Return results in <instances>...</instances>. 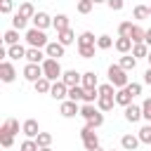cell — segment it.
I'll use <instances>...</instances> for the list:
<instances>
[{
    "label": "cell",
    "instance_id": "1",
    "mask_svg": "<svg viewBox=\"0 0 151 151\" xmlns=\"http://www.w3.org/2000/svg\"><path fill=\"white\" fill-rule=\"evenodd\" d=\"M80 116L85 118V125L92 127V130H97V127L104 125V113L97 109V104H83L80 106Z\"/></svg>",
    "mask_w": 151,
    "mask_h": 151
},
{
    "label": "cell",
    "instance_id": "2",
    "mask_svg": "<svg viewBox=\"0 0 151 151\" xmlns=\"http://www.w3.org/2000/svg\"><path fill=\"white\" fill-rule=\"evenodd\" d=\"M109 83H111L116 90L127 87V85H130V80H127V71L120 68V64H111V66H109Z\"/></svg>",
    "mask_w": 151,
    "mask_h": 151
},
{
    "label": "cell",
    "instance_id": "3",
    "mask_svg": "<svg viewBox=\"0 0 151 151\" xmlns=\"http://www.w3.org/2000/svg\"><path fill=\"white\" fill-rule=\"evenodd\" d=\"M40 66H42V73H45V78H47V80H52V83L61 80L64 71H61V66H59V59H50V57H47Z\"/></svg>",
    "mask_w": 151,
    "mask_h": 151
},
{
    "label": "cell",
    "instance_id": "4",
    "mask_svg": "<svg viewBox=\"0 0 151 151\" xmlns=\"http://www.w3.org/2000/svg\"><path fill=\"white\" fill-rule=\"evenodd\" d=\"M26 42H28V47H35V50H42V47L50 45L45 31H40V28H28L26 31Z\"/></svg>",
    "mask_w": 151,
    "mask_h": 151
},
{
    "label": "cell",
    "instance_id": "5",
    "mask_svg": "<svg viewBox=\"0 0 151 151\" xmlns=\"http://www.w3.org/2000/svg\"><path fill=\"white\" fill-rule=\"evenodd\" d=\"M80 139H83V146H85L87 151H90V149H97V146H99V137H97V132H94L92 127H87V125H85V127L80 130Z\"/></svg>",
    "mask_w": 151,
    "mask_h": 151
},
{
    "label": "cell",
    "instance_id": "6",
    "mask_svg": "<svg viewBox=\"0 0 151 151\" xmlns=\"http://www.w3.org/2000/svg\"><path fill=\"white\" fill-rule=\"evenodd\" d=\"M24 78H26L28 83H38L40 78H45L42 66H40V64H26V66H24Z\"/></svg>",
    "mask_w": 151,
    "mask_h": 151
},
{
    "label": "cell",
    "instance_id": "7",
    "mask_svg": "<svg viewBox=\"0 0 151 151\" xmlns=\"http://www.w3.org/2000/svg\"><path fill=\"white\" fill-rule=\"evenodd\" d=\"M14 78H17V71H14L12 61H9V59L0 61V80H2V83H14Z\"/></svg>",
    "mask_w": 151,
    "mask_h": 151
},
{
    "label": "cell",
    "instance_id": "8",
    "mask_svg": "<svg viewBox=\"0 0 151 151\" xmlns=\"http://www.w3.org/2000/svg\"><path fill=\"white\" fill-rule=\"evenodd\" d=\"M61 83H64L66 87H78V85L83 83V73H78L76 68H71V71H64V76H61Z\"/></svg>",
    "mask_w": 151,
    "mask_h": 151
},
{
    "label": "cell",
    "instance_id": "9",
    "mask_svg": "<svg viewBox=\"0 0 151 151\" xmlns=\"http://www.w3.org/2000/svg\"><path fill=\"white\" fill-rule=\"evenodd\" d=\"M52 19H54V17H50L47 12H35V17H33L31 21H33V28L45 31V28H50V26H52Z\"/></svg>",
    "mask_w": 151,
    "mask_h": 151
},
{
    "label": "cell",
    "instance_id": "10",
    "mask_svg": "<svg viewBox=\"0 0 151 151\" xmlns=\"http://www.w3.org/2000/svg\"><path fill=\"white\" fill-rule=\"evenodd\" d=\"M50 97H52V99H57V101H66V97H68V87H66L61 80H57V83H52Z\"/></svg>",
    "mask_w": 151,
    "mask_h": 151
},
{
    "label": "cell",
    "instance_id": "11",
    "mask_svg": "<svg viewBox=\"0 0 151 151\" xmlns=\"http://www.w3.org/2000/svg\"><path fill=\"white\" fill-rule=\"evenodd\" d=\"M59 113H61L64 118L80 116V106H78V101H71V99H66V101H61V109H59Z\"/></svg>",
    "mask_w": 151,
    "mask_h": 151
},
{
    "label": "cell",
    "instance_id": "12",
    "mask_svg": "<svg viewBox=\"0 0 151 151\" xmlns=\"http://www.w3.org/2000/svg\"><path fill=\"white\" fill-rule=\"evenodd\" d=\"M21 132L26 134V139H35V137L40 134L38 120H35V118H28V120H24V125H21Z\"/></svg>",
    "mask_w": 151,
    "mask_h": 151
},
{
    "label": "cell",
    "instance_id": "13",
    "mask_svg": "<svg viewBox=\"0 0 151 151\" xmlns=\"http://www.w3.org/2000/svg\"><path fill=\"white\" fill-rule=\"evenodd\" d=\"M64 52H66V47H64L59 40H54V42H50V45L45 47V54H47L50 59H59V57H64Z\"/></svg>",
    "mask_w": 151,
    "mask_h": 151
},
{
    "label": "cell",
    "instance_id": "14",
    "mask_svg": "<svg viewBox=\"0 0 151 151\" xmlns=\"http://www.w3.org/2000/svg\"><path fill=\"white\" fill-rule=\"evenodd\" d=\"M144 116H142V106H137V104H130V106H125V120H130V123H137V120H142Z\"/></svg>",
    "mask_w": 151,
    "mask_h": 151
},
{
    "label": "cell",
    "instance_id": "15",
    "mask_svg": "<svg viewBox=\"0 0 151 151\" xmlns=\"http://www.w3.org/2000/svg\"><path fill=\"white\" fill-rule=\"evenodd\" d=\"M139 144H142V142H139L137 134H123V137H120V146H123L125 151H134Z\"/></svg>",
    "mask_w": 151,
    "mask_h": 151
},
{
    "label": "cell",
    "instance_id": "16",
    "mask_svg": "<svg viewBox=\"0 0 151 151\" xmlns=\"http://www.w3.org/2000/svg\"><path fill=\"white\" fill-rule=\"evenodd\" d=\"M47 59V54H42L40 50H35V47H28L26 50V61L28 64H42Z\"/></svg>",
    "mask_w": 151,
    "mask_h": 151
},
{
    "label": "cell",
    "instance_id": "17",
    "mask_svg": "<svg viewBox=\"0 0 151 151\" xmlns=\"http://www.w3.org/2000/svg\"><path fill=\"white\" fill-rule=\"evenodd\" d=\"M78 45H80V47H97V38H94V33L83 31V33L78 35Z\"/></svg>",
    "mask_w": 151,
    "mask_h": 151
},
{
    "label": "cell",
    "instance_id": "18",
    "mask_svg": "<svg viewBox=\"0 0 151 151\" xmlns=\"http://www.w3.org/2000/svg\"><path fill=\"white\" fill-rule=\"evenodd\" d=\"M2 42H5L7 47H12V45H19V31H17V28H9V31H5V33H2Z\"/></svg>",
    "mask_w": 151,
    "mask_h": 151
},
{
    "label": "cell",
    "instance_id": "19",
    "mask_svg": "<svg viewBox=\"0 0 151 151\" xmlns=\"http://www.w3.org/2000/svg\"><path fill=\"white\" fill-rule=\"evenodd\" d=\"M52 26L57 28V33H61V31L71 28V26H68V17H66V14H57V17L52 19Z\"/></svg>",
    "mask_w": 151,
    "mask_h": 151
},
{
    "label": "cell",
    "instance_id": "20",
    "mask_svg": "<svg viewBox=\"0 0 151 151\" xmlns=\"http://www.w3.org/2000/svg\"><path fill=\"white\" fill-rule=\"evenodd\" d=\"M113 47H116V50H118V52H120V54H127V52H130V50H132V47H134V42H132V40H130V38H118V40H116V45H113Z\"/></svg>",
    "mask_w": 151,
    "mask_h": 151
},
{
    "label": "cell",
    "instance_id": "21",
    "mask_svg": "<svg viewBox=\"0 0 151 151\" xmlns=\"http://www.w3.org/2000/svg\"><path fill=\"white\" fill-rule=\"evenodd\" d=\"M7 57L9 59H26V47L24 45H12V47H7Z\"/></svg>",
    "mask_w": 151,
    "mask_h": 151
},
{
    "label": "cell",
    "instance_id": "22",
    "mask_svg": "<svg viewBox=\"0 0 151 151\" xmlns=\"http://www.w3.org/2000/svg\"><path fill=\"white\" fill-rule=\"evenodd\" d=\"M80 85H83L85 90H87V87H99V83H97V73H94V71H85Z\"/></svg>",
    "mask_w": 151,
    "mask_h": 151
},
{
    "label": "cell",
    "instance_id": "23",
    "mask_svg": "<svg viewBox=\"0 0 151 151\" xmlns=\"http://www.w3.org/2000/svg\"><path fill=\"white\" fill-rule=\"evenodd\" d=\"M132 99H134V97H132L125 87L116 92V104H120V106H130V104H132Z\"/></svg>",
    "mask_w": 151,
    "mask_h": 151
},
{
    "label": "cell",
    "instance_id": "24",
    "mask_svg": "<svg viewBox=\"0 0 151 151\" xmlns=\"http://www.w3.org/2000/svg\"><path fill=\"white\" fill-rule=\"evenodd\" d=\"M144 35H146V31H144L142 26H137V24H134V26H132V31H130V40L137 45V42H144Z\"/></svg>",
    "mask_w": 151,
    "mask_h": 151
},
{
    "label": "cell",
    "instance_id": "25",
    "mask_svg": "<svg viewBox=\"0 0 151 151\" xmlns=\"http://www.w3.org/2000/svg\"><path fill=\"white\" fill-rule=\"evenodd\" d=\"M57 40H59V42H61V45L66 47V45H71V42L76 40V33H73L71 28H66V31H61V33H57Z\"/></svg>",
    "mask_w": 151,
    "mask_h": 151
},
{
    "label": "cell",
    "instance_id": "26",
    "mask_svg": "<svg viewBox=\"0 0 151 151\" xmlns=\"http://www.w3.org/2000/svg\"><path fill=\"white\" fill-rule=\"evenodd\" d=\"M149 50H151V47H149L146 42H137V45L132 47V57H134V59H142V57H149Z\"/></svg>",
    "mask_w": 151,
    "mask_h": 151
},
{
    "label": "cell",
    "instance_id": "27",
    "mask_svg": "<svg viewBox=\"0 0 151 151\" xmlns=\"http://www.w3.org/2000/svg\"><path fill=\"white\" fill-rule=\"evenodd\" d=\"M118 64H120V68H125V71H134V66H137V59H134L132 54H123Z\"/></svg>",
    "mask_w": 151,
    "mask_h": 151
},
{
    "label": "cell",
    "instance_id": "28",
    "mask_svg": "<svg viewBox=\"0 0 151 151\" xmlns=\"http://www.w3.org/2000/svg\"><path fill=\"white\" fill-rule=\"evenodd\" d=\"M33 87H35V92H40V94H50V90H52V80L40 78L38 83H33Z\"/></svg>",
    "mask_w": 151,
    "mask_h": 151
},
{
    "label": "cell",
    "instance_id": "29",
    "mask_svg": "<svg viewBox=\"0 0 151 151\" xmlns=\"http://www.w3.org/2000/svg\"><path fill=\"white\" fill-rule=\"evenodd\" d=\"M97 99H99V90L97 87H87L85 94H83V104H97Z\"/></svg>",
    "mask_w": 151,
    "mask_h": 151
},
{
    "label": "cell",
    "instance_id": "30",
    "mask_svg": "<svg viewBox=\"0 0 151 151\" xmlns=\"http://www.w3.org/2000/svg\"><path fill=\"white\" fill-rule=\"evenodd\" d=\"M113 104H116V97H99L97 99V109L99 111H111Z\"/></svg>",
    "mask_w": 151,
    "mask_h": 151
},
{
    "label": "cell",
    "instance_id": "31",
    "mask_svg": "<svg viewBox=\"0 0 151 151\" xmlns=\"http://www.w3.org/2000/svg\"><path fill=\"white\" fill-rule=\"evenodd\" d=\"M0 130H5V132H9V134H17V132H19V120H17V118H7Z\"/></svg>",
    "mask_w": 151,
    "mask_h": 151
},
{
    "label": "cell",
    "instance_id": "32",
    "mask_svg": "<svg viewBox=\"0 0 151 151\" xmlns=\"http://www.w3.org/2000/svg\"><path fill=\"white\" fill-rule=\"evenodd\" d=\"M19 14L26 17V19H33V17H35V7H33L31 2H21V5H19Z\"/></svg>",
    "mask_w": 151,
    "mask_h": 151
},
{
    "label": "cell",
    "instance_id": "33",
    "mask_svg": "<svg viewBox=\"0 0 151 151\" xmlns=\"http://www.w3.org/2000/svg\"><path fill=\"white\" fill-rule=\"evenodd\" d=\"M132 14H134V19H137V21H144V19H149V17H151V12H149V7H146V5H137Z\"/></svg>",
    "mask_w": 151,
    "mask_h": 151
},
{
    "label": "cell",
    "instance_id": "34",
    "mask_svg": "<svg viewBox=\"0 0 151 151\" xmlns=\"http://www.w3.org/2000/svg\"><path fill=\"white\" fill-rule=\"evenodd\" d=\"M26 24H28V19H26V17H21L19 12H14V17H12V28L24 31V28H26Z\"/></svg>",
    "mask_w": 151,
    "mask_h": 151
},
{
    "label": "cell",
    "instance_id": "35",
    "mask_svg": "<svg viewBox=\"0 0 151 151\" xmlns=\"http://www.w3.org/2000/svg\"><path fill=\"white\" fill-rule=\"evenodd\" d=\"M97 90H99V97H116V92H118L111 83H101Z\"/></svg>",
    "mask_w": 151,
    "mask_h": 151
},
{
    "label": "cell",
    "instance_id": "36",
    "mask_svg": "<svg viewBox=\"0 0 151 151\" xmlns=\"http://www.w3.org/2000/svg\"><path fill=\"white\" fill-rule=\"evenodd\" d=\"M83 94H85V87H83V85L68 87V99H71V101H83Z\"/></svg>",
    "mask_w": 151,
    "mask_h": 151
},
{
    "label": "cell",
    "instance_id": "37",
    "mask_svg": "<svg viewBox=\"0 0 151 151\" xmlns=\"http://www.w3.org/2000/svg\"><path fill=\"white\" fill-rule=\"evenodd\" d=\"M132 21H120L118 24V38H130V31H132Z\"/></svg>",
    "mask_w": 151,
    "mask_h": 151
},
{
    "label": "cell",
    "instance_id": "38",
    "mask_svg": "<svg viewBox=\"0 0 151 151\" xmlns=\"http://www.w3.org/2000/svg\"><path fill=\"white\" fill-rule=\"evenodd\" d=\"M113 45H116V42H113L111 35H99V38H97V47H99V50H111Z\"/></svg>",
    "mask_w": 151,
    "mask_h": 151
},
{
    "label": "cell",
    "instance_id": "39",
    "mask_svg": "<svg viewBox=\"0 0 151 151\" xmlns=\"http://www.w3.org/2000/svg\"><path fill=\"white\" fill-rule=\"evenodd\" d=\"M92 7H94V2H92V0H78V5H76V9H78L80 14H90V12H92Z\"/></svg>",
    "mask_w": 151,
    "mask_h": 151
},
{
    "label": "cell",
    "instance_id": "40",
    "mask_svg": "<svg viewBox=\"0 0 151 151\" xmlns=\"http://www.w3.org/2000/svg\"><path fill=\"white\" fill-rule=\"evenodd\" d=\"M137 137H139V142H142V144H151V123H149V125H144V127L139 130V134H137Z\"/></svg>",
    "mask_w": 151,
    "mask_h": 151
},
{
    "label": "cell",
    "instance_id": "41",
    "mask_svg": "<svg viewBox=\"0 0 151 151\" xmlns=\"http://www.w3.org/2000/svg\"><path fill=\"white\" fill-rule=\"evenodd\" d=\"M0 144H2V149H9V146L14 144V134H9V132L0 130Z\"/></svg>",
    "mask_w": 151,
    "mask_h": 151
},
{
    "label": "cell",
    "instance_id": "42",
    "mask_svg": "<svg viewBox=\"0 0 151 151\" xmlns=\"http://www.w3.org/2000/svg\"><path fill=\"white\" fill-rule=\"evenodd\" d=\"M35 142H38V146H40V149H45V146H50V144H52V134H50V132H40V134L35 137Z\"/></svg>",
    "mask_w": 151,
    "mask_h": 151
},
{
    "label": "cell",
    "instance_id": "43",
    "mask_svg": "<svg viewBox=\"0 0 151 151\" xmlns=\"http://www.w3.org/2000/svg\"><path fill=\"white\" fill-rule=\"evenodd\" d=\"M19 149H21V151H40V146H38V142H35V139H24Z\"/></svg>",
    "mask_w": 151,
    "mask_h": 151
},
{
    "label": "cell",
    "instance_id": "44",
    "mask_svg": "<svg viewBox=\"0 0 151 151\" xmlns=\"http://www.w3.org/2000/svg\"><path fill=\"white\" fill-rule=\"evenodd\" d=\"M142 116H144V120H149V123H151V97L142 101Z\"/></svg>",
    "mask_w": 151,
    "mask_h": 151
},
{
    "label": "cell",
    "instance_id": "45",
    "mask_svg": "<svg viewBox=\"0 0 151 151\" xmlns=\"http://www.w3.org/2000/svg\"><path fill=\"white\" fill-rule=\"evenodd\" d=\"M12 9H14L12 0H0V14H12Z\"/></svg>",
    "mask_w": 151,
    "mask_h": 151
},
{
    "label": "cell",
    "instance_id": "46",
    "mask_svg": "<svg viewBox=\"0 0 151 151\" xmlns=\"http://www.w3.org/2000/svg\"><path fill=\"white\" fill-rule=\"evenodd\" d=\"M78 54H80L83 59H92V57H94V47H80V45H78Z\"/></svg>",
    "mask_w": 151,
    "mask_h": 151
},
{
    "label": "cell",
    "instance_id": "47",
    "mask_svg": "<svg viewBox=\"0 0 151 151\" xmlns=\"http://www.w3.org/2000/svg\"><path fill=\"white\" fill-rule=\"evenodd\" d=\"M106 5H109V9H113V12H120V9L125 7L123 0H106Z\"/></svg>",
    "mask_w": 151,
    "mask_h": 151
},
{
    "label": "cell",
    "instance_id": "48",
    "mask_svg": "<svg viewBox=\"0 0 151 151\" xmlns=\"http://www.w3.org/2000/svg\"><path fill=\"white\" fill-rule=\"evenodd\" d=\"M125 90H127V92H130L132 97H137V94H142V85H139V83H130V85H127Z\"/></svg>",
    "mask_w": 151,
    "mask_h": 151
},
{
    "label": "cell",
    "instance_id": "49",
    "mask_svg": "<svg viewBox=\"0 0 151 151\" xmlns=\"http://www.w3.org/2000/svg\"><path fill=\"white\" fill-rule=\"evenodd\" d=\"M144 83H146V85H151V66L144 71Z\"/></svg>",
    "mask_w": 151,
    "mask_h": 151
},
{
    "label": "cell",
    "instance_id": "50",
    "mask_svg": "<svg viewBox=\"0 0 151 151\" xmlns=\"http://www.w3.org/2000/svg\"><path fill=\"white\" fill-rule=\"evenodd\" d=\"M144 42L151 47V28H146V35H144Z\"/></svg>",
    "mask_w": 151,
    "mask_h": 151
},
{
    "label": "cell",
    "instance_id": "51",
    "mask_svg": "<svg viewBox=\"0 0 151 151\" xmlns=\"http://www.w3.org/2000/svg\"><path fill=\"white\" fill-rule=\"evenodd\" d=\"M90 151H104V149H101V146H97V149H90Z\"/></svg>",
    "mask_w": 151,
    "mask_h": 151
},
{
    "label": "cell",
    "instance_id": "52",
    "mask_svg": "<svg viewBox=\"0 0 151 151\" xmlns=\"http://www.w3.org/2000/svg\"><path fill=\"white\" fill-rule=\"evenodd\" d=\"M146 59H149V66H151V50H149V57H146Z\"/></svg>",
    "mask_w": 151,
    "mask_h": 151
},
{
    "label": "cell",
    "instance_id": "53",
    "mask_svg": "<svg viewBox=\"0 0 151 151\" xmlns=\"http://www.w3.org/2000/svg\"><path fill=\"white\" fill-rule=\"evenodd\" d=\"M40 151H52V149H50V146H45V149H40Z\"/></svg>",
    "mask_w": 151,
    "mask_h": 151
},
{
    "label": "cell",
    "instance_id": "54",
    "mask_svg": "<svg viewBox=\"0 0 151 151\" xmlns=\"http://www.w3.org/2000/svg\"><path fill=\"white\" fill-rule=\"evenodd\" d=\"M92 2H94V5H97V2H106V0H92Z\"/></svg>",
    "mask_w": 151,
    "mask_h": 151
},
{
    "label": "cell",
    "instance_id": "55",
    "mask_svg": "<svg viewBox=\"0 0 151 151\" xmlns=\"http://www.w3.org/2000/svg\"><path fill=\"white\" fill-rule=\"evenodd\" d=\"M109 151H116V149H109Z\"/></svg>",
    "mask_w": 151,
    "mask_h": 151
},
{
    "label": "cell",
    "instance_id": "56",
    "mask_svg": "<svg viewBox=\"0 0 151 151\" xmlns=\"http://www.w3.org/2000/svg\"><path fill=\"white\" fill-rule=\"evenodd\" d=\"M149 12H151V7H149Z\"/></svg>",
    "mask_w": 151,
    "mask_h": 151
}]
</instances>
